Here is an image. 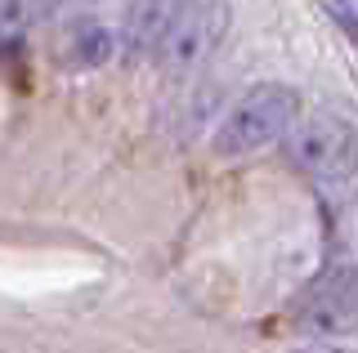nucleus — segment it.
<instances>
[{"mask_svg": "<svg viewBox=\"0 0 358 353\" xmlns=\"http://www.w3.org/2000/svg\"><path fill=\"white\" fill-rule=\"evenodd\" d=\"M291 353H354V349L336 345V340H318V345H305V349H291Z\"/></svg>", "mask_w": 358, "mask_h": 353, "instance_id": "8", "label": "nucleus"}, {"mask_svg": "<svg viewBox=\"0 0 358 353\" xmlns=\"http://www.w3.org/2000/svg\"><path fill=\"white\" fill-rule=\"evenodd\" d=\"M193 0H130L126 5V23H121V59L130 63H148L162 54L166 36L179 27V18L188 14Z\"/></svg>", "mask_w": 358, "mask_h": 353, "instance_id": "5", "label": "nucleus"}, {"mask_svg": "<svg viewBox=\"0 0 358 353\" xmlns=\"http://www.w3.org/2000/svg\"><path fill=\"white\" fill-rule=\"evenodd\" d=\"M327 9H331V18L345 31H354V36H358V0H327Z\"/></svg>", "mask_w": 358, "mask_h": 353, "instance_id": "7", "label": "nucleus"}, {"mask_svg": "<svg viewBox=\"0 0 358 353\" xmlns=\"http://www.w3.org/2000/svg\"><path fill=\"white\" fill-rule=\"evenodd\" d=\"M287 157L327 188L350 183L358 174V130L336 112H309L291 126Z\"/></svg>", "mask_w": 358, "mask_h": 353, "instance_id": "2", "label": "nucleus"}, {"mask_svg": "<svg viewBox=\"0 0 358 353\" xmlns=\"http://www.w3.org/2000/svg\"><path fill=\"white\" fill-rule=\"evenodd\" d=\"M112 54H117V36L103 23H85L72 36V63L76 68H103V63H112Z\"/></svg>", "mask_w": 358, "mask_h": 353, "instance_id": "6", "label": "nucleus"}, {"mask_svg": "<svg viewBox=\"0 0 358 353\" xmlns=\"http://www.w3.org/2000/svg\"><path fill=\"white\" fill-rule=\"evenodd\" d=\"M296 117H300V94L291 85H278V81L251 85L224 112L220 130H215V152L220 157H251V152L268 148V143L287 139Z\"/></svg>", "mask_w": 358, "mask_h": 353, "instance_id": "1", "label": "nucleus"}, {"mask_svg": "<svg viewBox=\"0 0 358 353\" xmlns=\"http://www.w3.org/2000/svg\"><path fill=\"white\" fill-rule=\"evenodd\" d=\"M59 5H90V0H50V5H45V14H54Z\"/></svg>", "mask_w": 358, "mask_h": 353, "instance_id": "9", "label": "nucleus"}, {"mask_svg": "<svg viewBox=\"0 0 358 353\" xmlns=\"http://www.w3.org/2000/svg\"><path fill=\"white\" fill-rule=\"evenodd\" d=\"M296 326L318 340H341L358 331V264H336L309 286L296 308Z\"/></svg>", "mask_w": 358, "mask_h": 353, "instance_id": "3", "label": "nucleus"}, {"mask_svg": "<svg viewBox=\"0 0 358 353\" xmlns=\"http://www.w3.org/2000/svg\"><path fill=\"white\" fill-rule=\"evenodd\" d=\"M224 31H229V0H193L188 14L179 18V27L166 36L157 63H162L171 76L193 72L197 63H206L210 54H215Z\"/></svg>", "mask_w": 358, "mask_h": 353, "instance_id": "4", "label": "nucleus"}]
</instances>
